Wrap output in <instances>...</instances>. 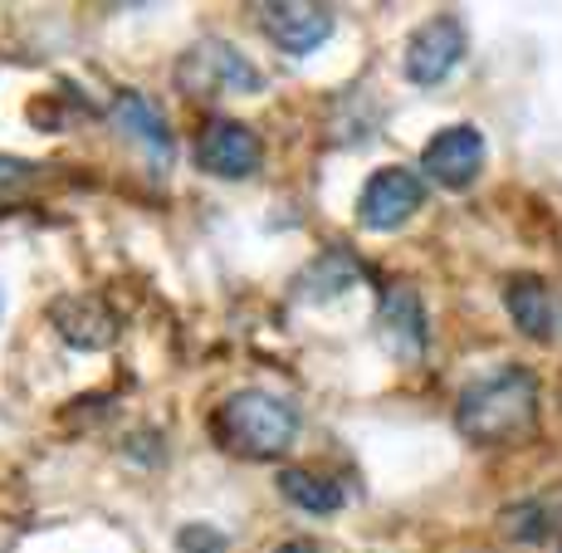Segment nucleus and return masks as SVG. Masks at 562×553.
<instances>
[{"label":"nucleus","instance_id":"nucleus-1","mask_svg":"<svg viewBox=\"0 0 562 553\" xmlns=\"http://www.w3.org/2000/svg\"><path fill=\"white\" fill-rule=\"evenodd\" d=\"M538 407H543L538 377L518 363H504L460 392L456 431L470 441V446H504V441H518L528 427H533Z\"/></svg>","mask_w":562,"mask_h":553},{"label":"nucleus","instance_id":"nucleus-2","mask_svg":"<svg viewBox=\"0 0 562 553\" xmlns=\"http://www.w3.org/2000/svg\"><path fill=\"white\" fill-rule=\"evenodd\" d=\"M299 431H304L299 407L269 387H240L215 407V441L245 461H279L294 451Z\"/></svg>","mask_w":562,"mask_h":553},{"label":"nucleus","instance_id":"nucleus-3","mask_svg":"<svg viewBox=\"0 0 562 553\" xmlns=\"http://www.w3.org/2000/svg\"><path fill=\"white\" fill-rule=\"evenodd\" d=\"M177 84L191 99H245V93H265V69L250 64V54L205 35L177 59Z\"/></svg>","mask_w":562,"mask_h":553},{"label":"nucleus","instance_id":"nucleus-4","mask_svg":"<svg viewBox=\"0 0 562 553\" xmlns=\"http://www.w3.org/2000/svg\"><path fill=\"white\" fill-rule=\"evenodd\" d=\"M464 54H470V30H464L460 15L446 10V15H430L420 30H411L402 74L411 84H420V89H436V84H446L460 69Z\"/></svg>","mask_w":562,"mask_h":553},{"label":"nucleus","instance_id":"nucleus-5","mask_svg":"<svg viewBox=\"0 0 562 553\" xmlns=\"http://www.w3.org/2000/svg\"><path fill=\"white\" fill-rule=\"evenodd\" d=\"M426 187L430 181L411 167H382L367 177L362 197H358V225L372 235H386V231H402L411 215L426 206Z\"/></svg>","mask_w":562,"mask_h":553},{"label":"nucleus","instance_id":"nucleus-6","mask_svg":"<svg viewBox=\"0 0 562 553\" xmlns=\"http://www.w3.org/2000/svg\"><path fill=\"white\" fill-rule=\"evenodd\" d=\"M191 157H196V167L205 177L245 181V177H255L259 162H265V143H259V133L250 123H240V118H211V123L201 128Z\"/></svg>","mask_w":562,"mask_h":553},{"label":"nucleus","instance_id":"nucleus-7","mask_svg":"<svg viewBox=\"0 0 562 553\" xmlns=\"http://www.w3.org/2000/svg\"><path fill=\"white\" fill-rule=\"evenodd\" d=\"M255 15H259V35H265L274 49L294 54V59L323 49L333 40V30H338V10L304 5V0H274V5H259Z\"/></svg>","mask_w":562,"mask_h":553},{"label":"nucleus","instance_id":"nucleus-8","mask_svg":"<svg viewBox=\"0 0 562 553\" xmlns=\"http://www.w3.org/2000/svg\"><path fill=\"white\" fill-rule=\"evenodd\" d=\"M480 172H484V133L470 123L440 128V133L426 143V152H420V177L446 187V191L474 187Z\"/></svg>","mask_w":562,"mask_h":553},{"label":"nucleus","instance_id":"nucleus-9","mask_svg":"<svg viewBox=\"0 0 562 553\" xmlns=\"http://www.w3.org/2000/svg\"><path fill=\"white\" fill-rule=\"evenodd\" d=\"M376 339L392 349V357H402V363L426 357L430 319H426V299H420L411 285L382 289V299H376Z\"/></svg>","mask_w":562,"mask_h":553},{"label":"nucleus","instance_id":"nucleus-10","mask_svg":"<svg viewBox=\"0 0 562 553\" xmlns=\"http://www.w3.org/2000/svg\"><path fill=\"white\" fill-rule=\"evenodd\" d=\"M108 113H113L117 133H123L127 143H133L147 157V167H153V172H167L171 167L177 137H171V123H167V113H161L157 99H147V93H137V89H123Z\"/></svg>","mask_w":562,"mask_h":553},{"label":"nucleus","instance_id":"nucleus-11","mask_svg":"<svg viewBox=\"0 0 562 553\" xmlns=\"http://www.w3.org/2000/svg\"><path fill=\"white\" fill-rule=\"evenodd\" d=\"M49 329L59 333L69 349L103 353L117 343V313L103 295H64L49 303Z\"/></svg>","mask_w":562,"mask_h":553},{"label":"nucleus","instance_id":"nucleus-12","mask_svg":"<svg viewBox=\"0 0 562 553\" xmlns=\"http://www.w3.org/2000/svg\"><path fill=\"white\" fill-rule=\"evenodd\" d=\"M504 309L518 323V333L533 343H558L562 339V295L543 285L538 275H514L504 285Z\"/></svg>","mask_w":562,"mask_h":553},{"label":"nucleus","instance_id":"nucleus-13","mask_svg":"<svg viewBox=\"0 0 562 553\" xmlns=\"http://www.w3.org/2000/svg\"><path fill=\"white\" fill-rule=\"evenodd\" d=\"M362 285V265L352 251H323L313 265H304V275L294 279V299L323 303V299H342Z\"/></svg>","mask_w":562,"mask_h":553},{"label":"nucleus","instance_id":"nucleus-14","mask_svg":"<svg viewBox=\"0 0 562 553\" xmlns=\"http://www.w3.org/2000/svg\"><path fill=\"white\" fill-rule=\"evenodd\" d=\"M279 495L304 515H338L348 505V485L328 471H308V465H294V471L279 475Z\"/></svg>","mask_w":562,"mask_h":553},{"label":"nucleus","instance_id":"nucleus-15","mask_svg":"<svg viewBox=\"0 0 562 553\" xmlns=\"http://www.w3.org/2000/svg\"><path fill=\"white\" fill-rule=\"evenodd\" d=\"M499 529L518 544H548L562 534V495H533L499 515Z\"/></svg>","mask_w":562,"mask_h":553},{"label":"nucleus","instance_id":"nucleus-16","mask_svg":"<svg viewBox=\"0 0 562 553\" xmlns=\"http://www.w3.org/2000/svg\"><path fill=\"white\" fill-rule=\"evenodd\" d=\"M35 177H40V167H35V162H25V157H10V152H0V201L20 197V191H25Z\"/></svg>","mask_w":562,"mask_h":553},{"label":"nucleus","instance_id":"nucleus-17","mask_svg":"<svg viewBox=\"0 0 562 553\" xmlns=\"http://www.w3.org/2000/svg\"><path fill=\"white\" fill-rule=\"evenodd\" d=\"M225 544H231V539H225L221 529H211V524H187L177 534V549L181 553H221Z\"/></svg>","mask_w":562,"mask_h":553},{"label":"nucleus","instance_id":"nucleus-18","mask_svg":"<svg viewBox=\"0 0 562 553\" xmlns=\"http://www.w3.org/2000/svg\"><path fill=\"white\" fill-rule=\"evenodd\" d=\"M274 553H323L318 544H308V539H289V544H279Z\"/></svg>","mask_w":562,"mask_h":553},{"label":"nucleus","instance_id":"nucleus-19","mask_svg":"<svg viewBox=\"0 0 562 553\" xmlns=\"http://www.w3.org/2000/svg\"><path fill=\"white\" fill-rule=\"evenodd\" d=\"M0 313H5V295H0Z\"/></svg>","mask_w":562,"mask_h":553}]
</instances>
